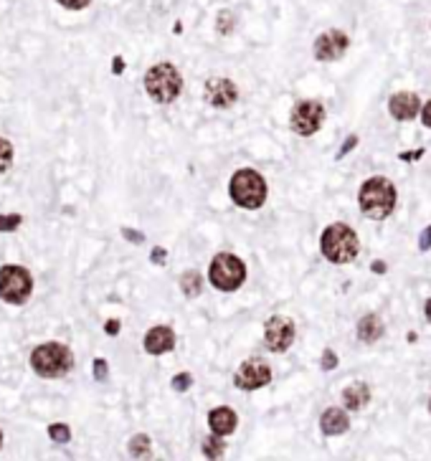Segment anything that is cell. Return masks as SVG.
Wrapping results in <instances>:
<instances>
[{
	"label": "cell",
	"mask_w": 431,
	"mask_h": 461,
	"mask_svg": "<svg viewBox=\"0 0 431 461\" xmlns=\"http://www.w3.org/2000/svg\"><path fill=\"white\" fill-rule=\"evenodd\" d=\"M419 249H421V251H429L431 249V226L423 228L421 238H419Z\"/></svg>",
	"instance_id": "cell-32"
},
{
	"label": "cell",
	"mask_w": 431,
	"mask_h": 461,
	"mask_svg": "<svg viewBox=\"0 0 431 461\" xmlns=\"http://www.w3.org/2000/svg\"><path fill=\"white\" fill-rule=\"evenodd\" d=\"M348 46H350L348 33L340 31V28H332V31H325L317 36V41H314V56L320 61H335V59H340L348 51Z\"/></svg>",
	"instance_id": "cell-10"
},
{
	"label": "cell",
	"mask_w": 431,
	"mask_h": 461,
	"mask_svg": "<svg viewBox=\"0 0 431 461\" xmlns=\"http://www.w3.org/2000/svg\"><path fill=\"white\" fill-rule=\"evenodd\" d=\"M190 385H193V378H190V373H178V376L172 378V391L186 393Z\"/></svg>",
	"instance_id": "cell-25"
},
{
	"label": "cell",
	"mask_w": 431,
	"mask_h": 461,
	"mask_svg": "<svg viewBox=\"0 0 431 461\" xmlns=\"http://www.w3.org/2000/svg\"><path fill=\"white\" fill-rule=\"evenodd\" d=\"M383 332H385L383 322H381L378 314H365V317L358 322V340H361V342H376V340H381Z\"/></svg>",
	"instance_id": "cell-17"
},
{
	"label": "cell",
	"mask_w": 431,
	"mask_h": 461,
	"mask_svg": "<svg viewBox=\"0 0 431 461\" xmlns=\"http://www.w3.org/2000/svg\"><path fill=\"white\" fill-rule=\"evenodd\" d=\"M61 3L63 8H69V10H81V8H86L92 0H59Z\"/></svg>",
	"instance_id": "cell-30"
},
{
	"label": "cell",
	"mask_w": 431,
	"mask_h": 461,
	"mask_svg": "<svg viewBox=\"0 0 431 461\" xmlns=\"http://www.w3.org/2000/svg\"><path fill=\"white\" fill-rule=\"evenodd\" d=\"M48 436H51V441H56V444H69L71 429L66 423H51V426H48Z\"/></svg>",
	"instance_id": "cell-22"
},
{
	"label": "cell",
	"mask_w": 431,
	"mask_h": 461,
	"mask_svg": "<svg viewBox=\"0 0 431 461\" xmlns=\"http://www.w3.org/2000/svg\"><path fill=\"white\" fill-rule=\"evenodd\" d=\"M208 279L216 289L221 291H234L239 289L246 279V264L241 258L234 256V254H219V256L211 261V269H208Z\"/></svg>",
	"instance_id": "cell-7"
},
{
	"label": "cell",
	"mask_w": 431,
	"mask_h": 461,
	"mask_svg": "<svg viewBox=\"0 0 431 461\" xmlns=\"http://www.w3.org/2000/svg\"><path fill=\"white\" fill-rule=\"evenodd\" d=\"M203 99L206 104H211L213 110H228V107L239 99V89H236V84L228 81V79H211V81L206 84Z\"/></svg>",
	"instance_id": "cell-12"
},
{
	"label": "cell",
	"mask_w": 431,
	"mask_h": 461,
	"mask_svg": "<svg viewBox=\"0 0 431 461\" xmlns=\"http://www.w3.org/2000/svg\"><path fill=\"white\" fill-rule=\"evenodd\" d=\"M429 411H431V400H429Z\"/></svg>",
	"instance_id": "cell-40"
},
{
	"label": "cell",
	"mask_w": 431,
	"mask_h": 461,
	"mask_svg": "<svg viewBox=\"0 0 431 461\" xmlns=\"http://www.w3.org/2000/svg\"><path fill=\"white\" fill-rule=\"evenodd\" d=\"M150 258H152V264H165V258H168V251L165 249H152V254H150Z\"/></svg>",
	"instance_id": "cell-33"
},
{
	"label": "cell",
	"mask_w": 431,
	"mask_h": 461,
	"mask_svg": "<svg viewBox=\"0 0 431 461\" xmlns=\"http://www.w3.org/2000/svg\"><path fill=\"white\" fill-rule=\"evenodd\" d=\"M175 347V332L170 327H163V325H157L152 327L145 335V350L150 355H165V352H170Z\"/></svg>",
	"instance_id": "cell-14"
},
{
	"label": "cell",
	"mask_w": 431,
	"mask_h": 461,
	"mask_svg": "<svg viewBox=\"0 0 431 461\" xmlns=\"http://www.w3.org/2000/svg\"><path fill=\"white\" fill-rule=\"evenodd\" d=\"M423 314H426V320L431 322V299L426 302V307H423Z\"/></svg>",
	"instance_id": "cell-38"
},
{
	"label": "cell",
	"mask_w": 431,
	"mask_h": 461,
	"mask_svg": "<svg viewBox=\"0 0 431 461\" xmlns=\"http://www.w3.org/2000/svg\"><path fill=\"white\" fill-rule=\"evenodd\" d=\"M388 112L401 122H408V119H414L421 112V104H419V96L411 94V92H399V94L391 96Z\"/></svg>",
	"instance_id": "cell-13"
},
{
	"label": "cell",
	"mask_w": 431,
	"mask_h": 461,
	"mask_svg": "<svg viewBox=\"0 0 431 461\" xmlns=\"http://www.w3.org/2000/svg\"><path fill=\"white\" fill-rule=\"evenodd\" d=\"M13 163V145L6 137H0V175L8 170Z\"/></svg>",
	"instance_id": "cell-23"
},
{
	"label": "cell",
	"mask_w": 431,
	"mask_h": 461,
	"mask_svg": "<svg viewBox=\"0 0 431 461\" xmlns=\"http://www.w3.org/2000/svg\"><path fill=\"white\" fill-rule=\"evenodd\" d=\"M181 289L186 297H198L203 291V276L198 272H186L181 276Z\"/></svg>",
	"instance_id": "cell-19"
},
{
	"label": "cell",
	"mask_w": 431,
	"mask_h": 461,
	"mask_svg": "<svg viewBox=\"0 0 431 461\" xmlns=\"http://www.w3.org/2000/svg\"><path fill=\"white\" fill-rule=\"evenodd\" d=\"M223 451H226V441H223V436H221V433L206 436L203 456H208V459H219V456H223Z\"/></svg>",
	"instance_id": "cell-20"
},
{
	"label": "cell",
	"mask_w": 431,
	"mask_h": 461,
	"mask_svg": "<svg viewBox=\"0 0 431 461\" xmlns=\"http://www.w3.org/2000/svg\"><path fill=\"white\" fill-rule=\"evenodd\" d=\"M421 119H423V125H426L431 130V102H426L421 107Z\"/></svg>",
	"instance_id": "cell-34"
},
{
	"label": "cell",
	"mask_w": 431,
	"mask_h": 461,
	"mask_svg": "<svg viewBox=\"0 0 431 461\" xmlns=\"http://www.w3.org/2000/svg\"><path fill=\"white\" fill-rule=\"evenodd\" d=\"M322 119H325V110H322L320 102H299L292 110L290 127L292 132L310 137V134H314L322 127Z\"/></svg>",
	"instance_id": "cell-8"
},
{
	"label": "cell",
	"mask_w": 431,
	"mask_h": 461,
	"mask_svg": "<svg viewBox=\"0 0 431 461\" xmlns=\"http://www.w3.org/2000/svg\"><path fill=\"white\" fill-rule=\"evenodd\" d=\"M269 380H272V370H269V365L259 362V360L243 362L234 376L236 388H241V391H257V388H264Z\"/></svg>",
	"instance_id": "cell-11"
},
{
	"label": "cell",
	"mask_w": 431,
	"mask_h": 461,
	"mask_svg": "<svg viewBox=\"0 0 431 461\" xmlns=\"http://www.w3.org/2000/svg\"><path fill=\"white\" fill-rule=\"evenodd\" d=\"M231 25H234V16L228 10H221L219 13V33H231Z\"/></svg>",
	"instance_id": "cell-27"
},
{
	"label": "cell",
	"mask_w": 431,
	"mask_h": 461,
	"mask_svg": "<svg viewBox=\"0 0 431 461\" xmlns=\"http://www.w3.org/2000/svg\"><path fill=\"white\" fill-rule=\"evenodd\" d=\"M92 370H94V378L97 380H107V373H110V365H107V360L97 358L94 365H92Z\"/></svg>",
	"instance_id": "cell-26"
},
{
	"label": "cell",
	"mask_w": 431,
	"mask_h": 461,
	"mask_svg": "<svg viewBox=\"0 0 431 461\" xmlns=\"http://www.w3.org/2000/svg\"><path fill=\"white\" fill-rule=\"evenodd\" d=\"M355 145H358V137H355V134H350V137H348V140L343 142V147H340V152H337V160H343V157L355 147Z\"/></svg>",
	"instance_id": "cell-29"
},
{
	"label": "cell",
	"mask_w": 431,
	"mask_h": 461,
	"mask_svg": "<svg viewBox=\"0 0 431 461\" xmlns=\"http://www.w3.org/2000/svg\"><path fill=\"white\" fill-rule=\"evenodd\" d=\"M361 211L373 221L388 218L396 208V188L391 180L385 178H370L361 185V196H358Z\"/></svg>",
	"instance_id": "cell-1"
},
{
	"label": "cell",
	"mask_w": 431,
	"mask_h": 461,
	"mask_svg": "<svg viewBox=\"0 0 431 461\" xmlns=\"http://www.w3.org/2000/svg\"><path fill=\"white\" fill-rule=\"evenodd\" d=\"M112 71H114V74H122V71H125V61H122V56H114V61H112Z\"/></svg>",
	"instance_id": "cell-36"
},
{
	"label": "cell",
	"mask_w": 431,
	"mask_h": 461,
	"mask_svg": "<svg viewBox=\"0 0 431 461\" xmlns=\"http://www.w3.org/2000/svg\"><path fill=\"white\" fill-rule=\"evenodd\" d=\"M150 438L145 433H137V436L130 441V453H132L134 459H142V456H150Z\"/></svg>",
	"instance_id": "cell-21"
},
{
	"label": "cell",
	"mask_w": 431,
	"mask_h": 461,
	"mask_svg": "<svg viewBox=\"0 0 431 461\" xmlns=\"http://www.w3.org/2000/svg\"><path fill=\"white\" fill-rule=\"evenodd\" d=\"M348 426H350V418H348V413L340 411V408H328L320 418V429L322 433H328V436H340V433L348 431Z\"/></svg>",
	"instance_id": "cell-16"
},
{
	"label": "cell",
	"mask_w": 431,
	"mask_h": 461,
	"mask_svg": "<svg viewBox=\"0 0 431 461\" xmlns=\"http://www.w3.org/2000/svg\"><path fill=\"white\" fill-rule=\"evenodd\" d=\"M145 89L148 94L160 104H170L181 96L183 76L172 63H155L145 74Z\"/></svg>",
	"instance_id": "cell-5"
},
{
	"label": "cell",
	"mask_w": 431,
	"mask_h": 461,
	"mask_svg": "<svg viewBox=\"0 0 431 461\" xmlns=\"http://www.w3.org/2000/svg\"><path fill=\"white\" fill-rule=\"evenodd\" d=\"M370 400V391L368 385L363 383H355V385H348L343 391V403L348 411H361L365 403Z\"/></svg>",
	"instance_id": "cell-18"
},
{
	"label": "cell",
	"mask_w": 431,
	"mask_h": 461,
	"mask_svg": "<svg viewBox=\"0 0 431 461\" xmlns=\"http://www.w3.org/2000/svg\"><path fill=\"white\" fill-rule=\"evenodd\" d=\"M228 196L239 208L254 211L267 201V180L257 170H236L231 183H228Z\"/></svg>",
	"instance_id": "cell-3"
},
{
	"label": "cell",
	"mask_w": 431,
	"mask_h": 461,
	"mask_svg": "<svg viewBox=\"0 0 431 461\" xmlns=\"http://www.w3.org/2000/svg\"><path fill=\"white\" fill-rule=\"evenodd\" d=\"M320 249H322V256L332 261V264H348V261H353L358 256V251H361V243H358V236L350 226H345V223H332L322 231V238H320Z\"/></svg>",
	"instance_id": "cell-2"
},
{
	"label": "cell",
	"mask_w": 431,
	"mask_h": 461,
	"mask_svg": "<svg viewBox=\"0 0 431 461\" xmlns=\"http://www.w3.org/2000/svg\"><path fill=\"white\" fill-rule=\"evenodd\" d=\"M320 365H322V370H335V367H337V355L332 350H325V355H322V360H320Z\"/></svg>",
	"instance_id": "cell-28"
},
{
	"label": "cell",
	"mask_w": 431,
	"mask_h": 461,
	"mask_svg": "<svg viewBox=\"0 0 431 461\" xmlns=\"http://www.w3.org/2000/svg\"><path fill=\"white\" fill-rule=\"evenodd\" d=\"M104 332H107V335H112V337L117 335V332H119V320H110V322H107V325H104Z\"/></svg>",
	"instance_id": "cell-35"
},
{
	"label": "cell",
	"mask_w": 431,
	"mask_h": 461,
	"mask_svg": "<svg viewBox=\"0 0 431 461\" xmlns=\"http://www.w3.org/2000/svg\"><path fill=\"white\" fill-rule=\"evenodd\" d=\"M264 342L272 352H287L294 342V322L282 314L272 317L264 327Z\"/></svg>",
	"instance_id": "cell-9"
},
{
	"label": "cell",
	"mask_w": 431,
	"mask_h": 461,
	"mask_svg": "<svg viewBox=\"0 0 431 461\" xmlns=\"http://www.w3.org/2000/svg\"><path fill=\"white\" fill-rule=\"evenodd\" d=\"M31 367L41 378H61L74 367V355L61 342H43L31 352Z\"/></svg>",
	"instance_id": "cell-4"
},
{
	"label": "cell",
	"mask_w": 431,
	"mask_h": 461,
	"mask_svg": "<svg viewBox=\"0 0 431 461\" xmlns=\"http://www.w3.org/2000/svg\"><path fill=\"white\" fill-rule=\"evenodd\" d=\"M0 446H3V431H0Z\"/></svg>",
	"instance_id": "cell-39"
},
{
	"label": "cell",
	"mask_w": 431,
	"mask_h": 461,
	"mask_svg": "<svg viewBox=\"0 0 431 461\" xmlns=\"http://www.w3.org/2000/svg\"><path fill=\"white\" fill-rule=\"evenodd\" d=\"M23 223V216L21 213H8V216H0V234H13L18 226Z\"/></svg>",
	"instance_id": "cell-24"
},
{
	"label": "cell",
	"mask_w": 431,
	"mask_h": 461,
	"mask_svg": "<svg viewBox=\"0 0 431 461\" xmlns=\"http://www.w3.org/2000/svg\"><path fill=\"white\" fill-rule=\"evenodd\" d=\"M33 294V276L26 266H0V299L8 305H26Z\"/></svg>",
	"instance_id": "cell-6"
},
{
	"label": "cell",
	"mask_w": 431,
	"mask_h": 461,
	"mask_svg": "<svg viewBox=\"0 0 431 461\" xmlns=\"http://www.w3.org/2000/svg\"><path fill=\"white\" fill-rule=\"evenodd\" d=\"M373 272H376V274H383L385 272V264H383V261H373Z\"/></svg>",
	"instance_id": "cell-37"
},
{
	"label": "cell",
	"mask_w": 431,
	"mask_h": 461,
	"mask_svg": "<svg viewBox=\"0 0 431 461\" xmlns=\"http://www.w3.org/2000/svg\"><path fill=\"white\" fill-rule=\"evenodd\" d=\"M122 236H125L127 241H132V243H142V241H145V236L137 234L134 228H122Z\"/></svg>",
	"instance_id": "cell-31"
},
{
	"label": "cell",
	"mask_w": 431,
	"mask_h": 461,
	"mask_svg": "<svg viewBox=\"0 0 431 461\" xmlns=\"http://www.w3.org/2000/svg\"><path fill=\"white\" fill-rule=\"evenodd\" d=\"M236 413L231 411L228 406H219L213 408L211 413H208V426H211L213 433H221V436H228V433H234L236 431Z\"/></svg>",
	"instance_id": "cell-15"
}]
</instances>
